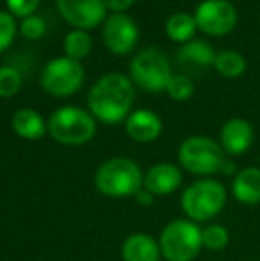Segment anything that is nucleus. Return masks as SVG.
<instances>
[{"instance_id":"f257e3e1","label":"nucleus","mask_w":260,"mask_h":261,"mask_svg":"<svg viewBox=\"0 0 260 261\" xmlns=\"http://www.w3.org/2000/svg\"><path fill=\"white\" fill-rule=\"evenodd\" d=\"M135 91L130 79L122 73H107L87 93L91 116L104 124L123 123L132 112Z\"/></svg>"},{"instance_id":"f03ea898","label":"nucleus","mask_w":260,"mask_h":261,"mask_svg":"<svg viewBox=\"0 0 260 261\" xmlns=\"http://www.w3.org/2000/svg\"><path fill=\"white\" fill-rule=\"evenodd\" d=\"M145 172L137 162L125 156L105 160L94 172V187L107 197H134L143 189Z\"/></svg>"},{"instance_id":"7ed1b4c3","label":"nucleus","mask_w":260,"mask_h":261,"mask_svg":"<svg viewBox=\"0 0 260 261\" xmlns=\"http://www.w3.org/2000/svg\"><path fill=\"white\" fill-rule=\"evenodd\" d=\"M49 135L63 146H84L97 134V119L75 105L57 109L46 121Z\"/></svg>"},{"instance_id":"20e7f679","label":"nucleus","mask_w":260,"mask_h":261,"mask_svg":"<svg viewBox=\"0 0 260 261\" xmlns=\"http://www.w3.org/2000/svg\"><path fill=\"white\" fill-rule=\"evenodd\" d=\"M226 189L214 178H200L184 190L180 206L189 220L207 222L223 212L226 204Z\"/></svg>"},{"instance_id":"39448f33","label":"nucleus","mask_w":260,"mask_h":261,"mask_svg":"<svg viewBox=\"0 0 260 261\" xmlns=\"http://www.w3.org/2000/svg\"><path fill=\"white\" fill-rule=\"evenodd\" d=\"M159 247L166 261H193L203 249L201 229L189 219H175L160 231Z\"/></svg>"},{"instance_id":"423d86ee","label":"nucleus","mask_w":260,"mask_h":261,"mask_svg":"<svg viewBox=\"0 0 260 261\" xmlns=\"http://www.w3.org/2000/svg\"><path fill=\"white\" fill-rule=\"evenodd\" d=\"M225 158L226 153L223 151L221 144L205 135L187 137L178 148V164L184 167V171L200 178L218 174Z\"/></svg>"},{"instance_id":"0eeeda50","label":"nucleus","mask_w":260,"mask_h":261,"mask_svg":"<svg viewBox=\"0 0 260 261\" xmlns=\"http://www.w3.org/2000/svg\"><path fill=\"white\" fill-rule=\"evenodd\" d=\"M171 76L173 73H171L170 59L155 46L141 50L130 61V80L148 93L166 91Z\"/></svg>"},{"instance_id":"6e6552de","label":"nucleus","mask_w":260,"mask_h":261,"mask_svg":"<svg viewBox=\"0 0 260 261\" xmlns=\"http://www.w3.org/2000/svg\"><path fill=\"white\" fill-rule=\"evenodd\" d=\"M84 84V68L69 57H56L41 71V87L54 98H68Z\"/></svg>"},{"instance_id":"1a4fd4ad","label":"nucleus","mask_w":260,"mask_h":261,"mask_svg":"<svg viewBox=\"0 0 260 261\" xmlns=\"http://www.w3.org/2000/svg\"><path fill=\"white\" fill-rule=\"evenodd\" d=\"M198 31L207 36H226L237 25V9L228 0H203L195 11Z\"/></svg>"},{"instance_id":"9d476101","label":"nucleus","mask_w":260,"mask_h":261,"mask_svg":"<svg viewBox=\"0 0 260 261\" xmlns=\"http://www.w3.org/2000/svg\"><path fill=\"white\" fill-rule=\"evenodd\" d=\"M102 38L111 54L123 57L135 48L139 41V29L129 14H111L102 29Z\"/></svg>"},{"instance_id":"9b49d317","label":"nucleus","mask_w":260,"mask_h":261,"mask_svg":"<svg viewBox=\"0 0 260 261\" xmlns=\"http://www.w3.org/2000/svg\"><path fill=\"white\" fill-rule=\"evenodd\" d=\"M56 6L64 21L86 32L97 29L107 14L102 0H56Z\"/></svg>"},{"instance_id":"f8f14e48","label":"nucleus","mask_w":260,"mask_h":261,"mask_svg":"<svg viewBox=\"0 0 260 261\" xmlns=\"http://www.w3.org/2000/svg\"><path fill=\"white\" fill-rule=\"evenodd\" d=\"M253 126L243 117H232L219 132V144L226 155H244L253 144Z\"/></svg>"},{"instance_id":"ddd939ff","label":"nucleus","mask_w":260,"mask_h":261,"mask_svg":"<svg viewBox=\"0 0 260 261\" xmlns=\"http://www.w3.org/2000/svg\"><path fill=\"white\" fill-rule=\"evenodd\" d=\"M182 179H184V174L180 167L170 162H160V164L152 165L145 172L143 187L153 196H170L180 189Z\"/></svg>"},{"instance_id":"4468645a","label":"nucleus","mask_w":260,"mask_h":261,"mask_svg":"<svg viewBox=\"0 0 260 261\" xmlns=\"http://www.w3.org/2000/svg\"><path fill=\"white\" fill-rule=\"evenodd\" d=\"M125 132L132 141L148 144L157 141L162 134V119L150 109L134 110L125 119Z\"/></svg>"},{"instance_id":"2eb2a0df","label":"nucleus","mask_w":260,"mask_h":261,"mask_svg":"<svg viewBox=\"0 0 260 261\" xmlns=\"http://www.w3.org/2000/svg\"><path fill=\"white\" fill-rule=\"evenodd\" d=\"M159 240L146 233H132L122 244L123 261H160Z\"/></svg>"},{"instance_id":"dca6fc26","label":"nucleus","mask_w":260,"mask_h":261,"mask_svg":"<svg viewBox=\"0 0 260 261\" xmlns=\"http://www.w3.org/2000/svg\"><path fill=\"white\" fill-rule=\"evenodd\" d=\"M232 196L237 203L255 206L260 203V169L246 167L232 179Z\"/></svg>"},{"instance_id":"f3484780","label":"nucleus","mask_w":260,"mask_h":261,"mask_svg":"<svg viewBox=\"0 0 260 261\" xmlns=\"http://www.w3.org/2000/svg\"><path fill=\"white\" fill-rule=\"evenodd\" d=\"M13 132L25 141H39L49 134L45 119L34 109H18L11 119Z\"/></svg>"},{"instance_id":"a211bd4d","label":"nucleus","mask_w":260,"mask_h":261,"mask_svg":"<svg viewBox=\"0 0 260 261\" xmlns=\"http://www.w3.org/2000/svg\"><path fill=\"white\" fill-rule=\"evenodd\" d=\"M216 52L212 48L210 43L203 41V39H191L189 43L180 46L178 50V61L184 62V64H195V66H214L216 61Z\"/></svg>"},{"instance_id":"6ab92c4d","label":"nucleus","mask_w":260,"mask_h":261,"mask_svg":"<svg viewBox=\"0 0 260 261\" xmlns=\"http://www.w3.org/2000/svg\"><path fill=\"white\" fill-rule=\"evenodd\" d=\"M198 27L193 14L187 13H175L166 20V34L171 41L175 43H189L191 39H195Z\"/></svg>"},{"instance_id":"aec40b11","label":"nucleus","mask_w":260,"mask_h":261,"mask_svg":"<svg viewBox=\"0 0 260 261\" xmlns=\"http://www.w3.org/2000/svg\"><path fill=\"white\" fill-rule=\"evenodd\" d=\"M214 68L219 75L226 76V79H237L246 71L248 62L244 55L237 50H221L216 55Z\"/></svg>"},{"instance_id":"412c9836","label":"nucleus","mask_w":260,"mask_h":261,"mask_svg":"<svg viewBox=\"0 0 260 261\" xmlns=\"http://www.w3.org/2000/svg\"><path fill=\"white\" fill-rule=\"evenodd\" d=\"M91 46H93V41H91V36L86 31L73 29V31H69L64 36V43H63L64 54L66 57L73 59V61L80 62L82 59H86L91 54Z\"/></svg>"},{"instance_id":"4be33fe9","label":"nucleus","mask_w":260,"mask_h":261,"mask_svg":"<svg viewBox=\"0 0 260 261\" xmlns=\"http://www.w3.org/2000/svg\"><path fill=\"white\" fill-rule=\"evenodd\" d=\"M230 242V233L221 224H210L201 229V245L207 251H223Z\"/></svg>"},{"instance_id":"5701e85b","label":"nucleus","mask_w":260,"mask_h":261,"mask_svg":"<svg viewBox=\"0 0 260 261\" xmlns=\"http://www.w3.org/2000/svg\"><path fill=\"white\" fill-rule=\"evenodd\" d=\"M166 91L175 101H187L195 94V84L187 75H173L168 82Z\"/></svg>"},{"instance_id":"b1692460","label":"nucleus","mask_w":260,"mask_h":261,"mask_svg":"<svg viewBox=\"0 0 260 261\" xmlns=\"http://www.w3.org/2000/svg\"><path fill=\"white\" fill-rule=\"evenodd\" d=\"M21 75L13 66H2L0 68V98H11L20 91Z\"/></svg>"},{"instance_id":"393cba45","label":"nucleus","mask_w":260,"mask_h":261,"mask_svg":"<svg viewBox=\"0 0 260 261\" xmlns=\"http://www.w3.org/2000/svg\"><path fill=\"white\" fill-rule=\"evenodd\" d=\"M16 21L9 11H0V52L7 50L16 36Z\"/></svg>"},{"instance_id":"a878e982","label":"nucleus","mask_w":260,"mask_h":261,"mask_svg":"<svg viewBox=\"0 0 260 261\" xmlns=\"http://www.w3.org/2000/svg\"><path fill=\"white\" fill-rule=\"evenodd\" d=\"M20 32H21V36H23V38L32 39V41H34V39H39L46 32V23H45V20H43V18L32 14V16H27V18H23V20H21Z\"/></svg>"},{"instance_id":"bb28decb","label":"nucleus","mask_w":260,"mask_h":261,"mask_svg":"<svg viewBox=\"0 0 260 261\" xmlns=\"http://www.w3.org/2000/svg\"><path fill=\"white\" fill-rule=\"evenodd\" d=\"M39 2H41V0H6V6H7V11H9L13 16L23 20V18L34 14V11L39 7Z\"/></svg>"},{"instance_id":"cd10ccee","label":"nucleus","mask_w":260,"mask_h":261,"mask_svg":"<svg viewBox=\"0 0 260 261\" xmlns=\"http://www.w3.org/2000/svg\"><path fill=\"white\" fill-rule=\"evenodd\" d=\"M107 11H112V14H123L135 0H102Z\"/></svg>"},{"instance_id":"c85d7f7f","label":"nucleus","mask_w":260,"mask_h":261,"mask_svg":"<svg viewBox=\"0 0 260 261\" xmlns=\"http://www.w3.org/2000/svg\"><path fill=\"white\" fill-rule=\"evenodd\" d=\"M135 203L139 204V206H152L153 204V199H155V196H153L152 192H148V190L143 187L141 190H139L137 194H135Z\"/></svg>"},{"instance_id":"c756f323","label":"nucleus","mask_w":260,"mask_h":261,"mask_svg":"<svg viewBox=\"0 0 260 261\" xmlns=\"http://www.w3.org/2000/svg\"><path fill=\"white\" fill-rule=\"evenodd\" d=\"M219 172L225 176H235V164H233V160H230V158H225V162L221 164V169H219Z\"/></svg>"}]
</instances>
